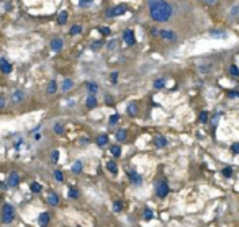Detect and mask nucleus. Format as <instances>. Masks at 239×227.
<instances>
[{
	"label": "nucleus",
	"instance_id": "1",
	"mask_svg": "<svg viewBox=\"0 0 239 227\" xmlns=\"http://www.w3.org/2000/svg\"><path fill=\"white\" fill-rule=\"evenodd\" d=\"M149 8H151V18L154 21H159V23L169 21L170 16H172V7L165 0H159L157 3L151 5Z\"/></svg>",
	"mask_w": 239,
	"mask_h": 227
},
{
	"label": "nucleus",
	"instance_id": "2",
	"mask_svg": "<svg viewBox=\"0 0 239 227\" xmlns=\"http://www.w3.org/2000/svg\"><path fill=\"white\" fill-rule=\"evenodd\" d=\"M15 217V209L10 203H5L3 204V209H2V222L3 224H10Z\"/></svg>",
	"mask_w": 239,
	"mask_h": 227
},
{
	"label": "nucleus",
	"instance_id": "3",
	"mask_svg": "<svg viewBox=\"0 0 239 227\" xmlns=\"http://www.w3.org/2000/svg\"><path fill=\"white\" fill-rule=\"evenodd\" d=\"M123 13H126V5H116V7H113L112 10L107 12V16L112 18V16H120Z\"/></svg>",
	"mask_w": 239,
	"mask_h": 227
},
{
	"label": "nucleus",
	"instance_id": "4",
	"mask_svg": "<svg viewBox=\"0 0 239 227\" xmlns=\"http://www.w3.org/2000/svg\"><path fill=\"white\" fill-rule=\"evenodd\" d=\"M123 39H125V43H126L128 46L136 44V36H134L133 30H125V33H123Z\"/></svg>",
	"mask_w": 239,
	"mask_h": 227
},
{
	"label": "nucleus",
	"instance_id": "5",
	"mask_svg": "<svg viewBox=\"0 0 239 227\" xmlns=\"http://www.w3.org/2000/svg\"><path fill=\"white\" fill-rule=\"evenodd\" d=\"M156 193H157V196H159V198H165V196L169 194V185H167L165 182H159Z\"/></svg>",
	"mask_w": 239,
	"mask_h": 227
},
{
	"label": "nucleus",
	"instance_id": "6",
	"mask_svg": "<svg viewBox=\"0 0 239 227\" xmlns=\"http://www.w3.org/2000/svg\"><path fill=\"white\" fill-rule=\"evenodd\" d=\"M159 36L165 41H175L177 39V35H175L174 31H167V30H161L159 31Z\"/></svg>",
	"mask_w": 239,
	"mask_h": 227
},
{
	"label": "nucleus",
	"instance_id": "7",
	"mask_svg": "<svg viewBox=\"0 0 239 227\" xmlns=\"http://www.w3.org/2000/svg\"><path fill=\"white\" fill-rule=\"evenodd\" d=\"M7 183H8V186H18V183H20V175L15 173V172H12L10 175H8Z\"/></svg>",
	"mask_w": 239,
	"mask_h": 227
},
{
	"label": "nucleus",
	"instance_id": "8",
	"mask_svg": "<svg viewBox=\"0 0 239 227\" xmlns=\"http://www.w3.org/2000/svg\"><path fill=\"white\" fill-rule=\"evenodd\" d=\"M49 221H51V216L48 214V212H41L39 217H38V222H39V226L46 227L48 224H49Z\"/></svg>",
	"mask_w": 239,
	"mask_h": 227
},
{
	"label": "nucleus",
	"instance_id": "9",
	"mask_svg": "<svg viewBox=\"0 0 239 227\" xmlns=\"http://www.w3.org/2000/svg\"><path fill=\"white\" fill-rule=\"evenodd\" d=\"M0 70L3 72V74H10L12 72V66L7 59H0Z\"/></svg>",
	"mask_w": 239,
	"mask_h": 227
},
{
	"label": "nucleus",
	"instance_id": "10",
	"mask_svg": "<svg viewBox=\"0 0 239 227\" xmlns=\"http://www.w3.org/2000/svg\"><path fill=\"white\" fill-rule=\"evenodd\" d=\"M128 175H129V178H131V182H133V183H136V185H141L142 178H141V175H139V173H136L134 170H133V172H129Z\"/></svg>",
	"mask_w": 239,
	"mask_h": 227
},
{
	"label": "nucleus",
	"instance_id": "11",
	"mask_svg": "<svg viewBox=\"0 0 239 227\" xmlns=\"http://www.w3.org/2000/svg\"><path fill=\"white\" fill-rule=\"evenodd\" d=\"M56 90H57L56 80H51L49 83H48V87H46V91H48V95H52V93H56Z\"/></svg>",
	"mask_w": 239,
	"mask_h": 227
},
{
	"label": "nucleus",
	"instance_id": "12",
	"mask_svg": "<svg viewBox=\"0 0 239 227\" xmlns=\"http://www.w3.org/2000/svg\"><path fill=\"white\" fill-rule=\"evenodd\" d=\"M107 170H108L110 173H113V175H115V173L118 172L116 162H115V160H108V162H107Z\"/></svg>",
	"mask_w": 239,
	"mask_h": 227
},
{
	"label": "nucleus",
	"instance_id": "13",
	"mask_svg": "<svg viewBox=\"0 0 239 227\" xmlns=\"http://www.w3.org/2000/svg\"><path fill=\"white\" fill-rule=\"evenodd\" d=\"M51 49L52 51H61L62 49V39H59V38L52 39L51 41Z\"/></svg>",
	"mask_w": 239,
	"mask_h": 227
},
{
	"label": "nucleus",
	"instance_id": "14",
	"mask_svg": "<svg viewBox=\"0 0 239 227\" xmlns=\"http://www.w3.org/2000/svg\"><path fill=\"white\" fill-rule=\"evenodd\" d=\"M154 144H156V147H165L167 146V139L164 136H157L154 139Z\"/></svg>",
	"mask_w": 239,
	"mask_h": 227
},
{
	"label": "nucleus",
	"instance_id": "15",
	"mask_svg": "<svg viewBox=\"0 0 239 227\" xmlns=\"http://www.w3.org/2000/svg\"><path fill=\"white\" fill-rule=\"evenodd\" d=\"M48 203H49L51 206H57V204H59V196H57L56 193H51V194L48 196Z\"/></svg>",
	"mask_w": 239,
	"mask_h": 227
},
{
	"label": "nucleus",
	"instance_id": "16",
	"mask_svg": "<svg viewBox=\"0 0 239 227\" xmlns=\"http://www.w3.org/2000/svg\"><path fill=\"white\" fill-rule=\"evenodd\" d=\"M72 87H74V82L71 80V79H66V80L62 82V87H61V90L62 91H69L72 88Z\"/></svg>",
	"mask_w": 239,
	"mask_h": 227
},
{
	"label": "nucleus",
	"instance_id": "17",
	"mask_svg": "<svg viewBox=\"0 0 239 227\" xmlns=\"http://www.w3.org/2000/svg\"><path fill=\"white\" fill-rule=\"evenodd\" d=\"M23 98H25V93L23 91H15L13 93V96H12V100H13V103H20V101H23Z\"/></svg>",
	"mask_w": 239,
	"mask_h": 227
},
{
	"label": "nucleus",
	"instance_id": "18",
	"mask_svg": "<svg viewBox=\"0 0 239 227\" xmlns=\"http://www.w3.org/2000/svg\"><path fill=\"white\" fill-rule=\"evenodd\" d=\"M107 144H108V136L107 134H102V136L97 137V146L103 147V146H107Z\"/></svg>",
	"mask_w": 239,
	"mask_h": 227
},
{
	"label": "nucleus",
	"instance_id": "19",
	"mask_svg": "<svg viewBox=\"0 0 239 227\" xmlns=\"http://www.w3.org/2000/svg\"><path fill=\"white\" fill-rule=\"evenodd\" d=\"M67 18H69L67 12H61V13H59V16H57V23H59V25H66Z\"/></svg>",
	"mask_w": 239,
	"mask_h": 227
},
{
	"label": "nucleus",
	"instance_id": "20",
	"mask_svg": "<svg viewBox=\"0 0 239 227\" xmlns=\"http://www.w3.org/2000/svg\"><path fill=\"white\" fill-rule=\"evenodd\" d=\"M85 105H87V108H93V106L97 105V98H95L93 95H89V96H87Z\"/></svg>",
	"mask_w": 239,
	"mask_h": 227
},
{
	"label": "nucleus",
	"instance_id": "21",
	"mask_svg": "<svg viewBox=\"0 0 239 227\" xmlns=\"http://www.w3.org/2000/svg\"><path fill=\"white\" fill-rule=\"evenodd\" d=\"M210 35L213 38H226V31H221V30H211Z\"/></svg>",
	"mask_w": 239,
	"mask_h": 227
},
{
	"label": "nucleus",
	"instance_id": "22",
	"mask_svg": "<svg viewBox=\"0 0 239 227\" xmlns=\"http://www.w3.org/2000/svg\"><path fill=\"white\" fill-rule=\"evenodd\" d=\"M87 88H89V91H90V95H93V93L98 91V85L93 83V82H87Z\"/></svg>",
	"mask_w": 239,
	"mask_h": 227
},
{
	"label": "nucleus",
	"instance_id": "23",
	"mask_svg": "<svg viewBox=\"0 0 239 227\" xmlns=\"http://www.w3.org/2000/svg\"><path fill=\"white\" fill-rule=\"evenodd\" d=\"M126 113L129 115V116H133V115H136L138 113V106H136V103H131V105H128V108H126Z\"/></svg>",
	"mask_w": 239,
	"mask_h": 227
},
{
	"label": "nucleus",
	"instance_id": "24",
	"mask_svg": "<svg viewBox=\"0 0 239 227\" xmlns=\"http://www.w3.org/2000/svg\"><path fill=\"white\" fill-rule=\"evenodd\" d=\"M72 172L74 173H80L82 172V162L80 160L74 162V165H72Z\"/></svg>",
	"mask_w": 239,
	"mask_h": 227
},
{
	"label": "nucleus",
	"instance_id": "25",
	"mask_svg": "<svg viewBox=\"0 0 239 227\" xmlns=\"http://www.w3.org/2000/svg\"><path fill=\"white\" fill-rule=\"evenodd\" d=\"M90 5H93V0H79V7L80 8H89Z\"/></svg>",
	"mask_w": 239,
	"mask_h": 227
},
{
	"label": "nucleus",
	"instance_id": "26",
	"mask_svg": "<svg viewBox=\"0 0 239 227\" xmlns=\"http://www.w3.org/2000/svg\"><path fill=\"white\" fill-rule=\"evenodd\" d=\"M126 136H128V132L125 131V129H120V131L116 132V139H118L120 142H123V141H125V139H126Z\"/></svg>",
	"mask_w": 239,
	"mask_h": 227
},
{
	"label": "nucleus",
	"instance_id": "27",
	"mask_svg": "<svg viewBox=\"0 0 239 227\" xmlns=\"http://www.w3.org/2000/svg\"><path fill=\"white\" fill-rule=\"evenodd\" d=\"M110 152H112V155H115V157H120V155H121V147H120V146H112V149H110Z\"/></svg>",
	"mask_w": 239,
	"mask_h": 227
},
{
	"label": "nucleus",
	"instance_id": "28",
	"mask_svg": "<svg viewBox=\"0 0 239 227\" xmlns=\"http://www.w3.org/2000/svg\"><path fill=\"white\" fill-rule=\"evenodd\" d=\"M69 198L77 199V198H79V190H77V188H74V186H71V188H69Z\"/></svg>",
	"mask_w": 239,
	"mask_h": 227
},
{
	"label": "nucleus",
	"instance_id": "29",
	"mask_svg": "<svg viewBox=\"0 0 239 227\" xmlns=\"http://www.w3.org/2000/svg\"><path fill=\"white\" fill-rule=\"evenodd\" d=\"M79 33H82V26H80V25H74V26L71 28V35L76 36V35H79Z\"/></svg>",
	"mask_w": 239,
	"mask_h": 227
},
{
	"label": "nucleus",
	"instance_id": "30",
	"mask_svg": "<svg viewBox=\"0 0 239 227\" xmlns=\"http://www.w3.org/2000/svg\"><path fill=\"white\" fill-rule=\"evenodd\" d=\"M113 211H115V212L123 211V203L121 201H115V203H113Z\"/></svg>",
	"mask_w": 239,
	"mask_h": 227
},
{
	"label": "nucleus",
	"instance_id": "31",
	"mask_svg": "<svg viewBox=\"0 0 239 227\" xmlns=\"http://www.w3.org/2000/svg\"><path fill=\"white\" fill-rule=\"evenodd\" d=\"M221 172H223V177L229 178L231 175H233V168H231V167H224V168L221 170Z\"/></svg>",
	"mask_w": 239,
	"mask_h": 227
},
{
	"label": "nucleus",
	"instance_id": "32",
	"mask_svg": "<svg viewBox=\"0 0 239 227\" xmlns=\"http://www.w3.org/2000/svg\"><path fill=\"white\" fill-rule=\"evenodd\" d=\"M30 188H31V191H33V193H41V190H43L39 183H31Z\"/></svg>",
	"mask_w": 239,
	"mask_h": 227
},
{
	"label": "nucleus",
	"instance_id": "33",
	"mask_svg": "<svg viewBox=\"0 0 239 227\" xmlns=\"http://www.w3.org/2000/svg\"><path fill=\"white\" fill-rule=\"evenodd\" d=\"M54 132H56V134H62V132H64V126H62L61 123H56V124H54Z\"/></svg>",
	"mask_w": 239,
	"mask_h": 227
},
{
	"label": "nucleus",
	"instance_id": "34",
	"mask_svg": "<svg viewBox=\"0 0 239 227\" xmlns=\"http://www.w3.org/2000/svg\"><path fill=\"white\" fill-rule=\"evenodd\" d=\"M57 160H59V150H57V149H54V150L51 152V162H54V163H56Z\"/></svg>",
	"mask_w": 239,
	"mask_h": 227
},
{
	"label": "nucleus",
	"instance_id": "35",
	"mask_svg": "<svg viewBox=\"0 0 239 227\" xmlns=\"http://www.w3.org/2000/svg\"><path fill=\"white\" fill-rule=\"evenodd\" d=\"M164 85H165V79H157V80L154 82V87L156 88H162Z\"/></svg>",
	"mask_w": 239,
	"mask_h": 227
},
{
	"label": "nucleus",
	"instance_id": "36",
	"mask_svg": "<svg viewBox=\"0 0 239 227\" xmlns=\"http://www.w3.org/2000/svg\"><path fill=\"white\" fill-rule=\"evenodd\" d=\"M208 121V111H202L200 113V123H206Z\"/></svg>",
	"mask_w": 239,
	"mask_h": 227
},
{
	"label": "nucleus",
	"instance_id": "37",
	"mask_svg": "<svg viewBox=\"0 0 239 227\" xmlns=\"http://www.w3.org/2000/svg\"><path fill=\"white\" fill-rule=\"evenodd\" d=\"M115 47H116V41H115V39H112V41H110V43L107 44V49H108V51H113Z\"/></svg>",
	"mask_w": 239,
	"mask_h": 227
},
{
	"label": "nucleus",
	"instance_id": "38",
	"mask_svg": "<svg viewBox=\"0 0 239 227\" xmlns=\"http://www.w3.org/2000/svg\"><path fill=\"white\" fill-rule=\"evenodd\" d=\"M118 119H120V115H112L110 116V124H116Z\"/></svg>",
	"mask_w": 239,
	"mask_h": 227
},
{
	"label": "nucleus",
	"instance_id": "39",
	"mask_svg": "<svg viewBox=\"0 0 239 227\" xmlns=\"http://www.w3.org/2000/svg\"><path fill=\"white\" fill-rule=\"evenodd\" d=\"M153 211L151 209H144V219H153Z\"/></svg>",
	"mask_w": 239,
	"mask_h": 227
},
{
	"label": "nucleus",
	"instance_id": "40",
	"mask_svg": "<svg viewBox=\"0 0 239 227\" xmlns=\"http://www.w3.org/2000/svg\"><path fill=\"white\" fill-rule=\"evenodd\" d=\"M102 46H103L102 41H97V43H93V44H92V51H97L98 47H102Z\"/></svg>",
	"mask_w": 239,
	"mask_h": 227
},
{
	"label": "nucleus",
	"instance_id": "41",
	"mask_svg": "<svg viewBox=\"0 0 239 227\" xmlns=\"http://www.w3.org/2000/svg\"><path fill=\"white\" fill-rule=\"evenodd\" d=\"M229 72H231L233 75H239V69H238L236 66H231V67H229Z\"/></svg>",
	"mask_w": 239,
	"mask_h": 227
},
{
	"label": "nucleus",
	"instance_id": "42",
	"mask_svg": "<svg viewBox=\"0 0 239 227\" xmlns=\"http://www.w3.org/2000/svg\"><path fill=\"white\" fill-rule=\"evenodd\" d=\"M54 178H56L57 182H62V180H64V177H62V173L59 172V170H57V172H54Z\"/></svg>",
	"mask_w": 239,
	"mask_h": 227
},
{
	"label": "nucleus",
	"instance_id": "43",
	"mask_svg": "<svg viewBox=\"0 0 239 227\" xmlns=\"http://www.w3.org/2000/svg\"><path fill=\"white\" fill-rule=\"evenodd\" d=\"M98 31H100V33H102V35H110V28H105V26H102V28H100V30H98Z\"/></svg>",
	"mask_w": 239,
	"mask_h": 227
},
{
	"label": "nucleus",
	"instance_id": "44",
	"mask_svg": "<svg viewBox=\"0 0 239 227\" xmlns=\"http://www.w3.org/2000/svg\"><path fill=\"white\" fill-rule=\"evenodd\" d=\"M231 150H233L234 154H239V144H233V146H231Z\"/></svg>",
	"mask_w": 239,
	"mask_h": 227
},
{
	"label": "nucleus",
	"instance_id": "45",
	"mask_svg": "<svg viewBox=\"0 0 239 227\" xmlns=\"http://www.w3.org/2000/svg\"><path fill=\"white\" fill-rule=\"evenodd\" d=\"M116 80H118V72H113L112 74V82L113 83H116Z\"/></svg>",
	"mask_w": 239,
	"mask_h": 227
},
{
	"label": "nucleus",
	"instance_id": "46",
	"mask_svg": "<svg viewBox=\"0 0 239 227\" xmlns=\"http://www.w3.org/2000/svg\"><path fill=\"white\" fill-rule=\"evenodd\" d=\"M3 106H5V98L0 96V108H3Z\"/></svg>",
	"mask_w": 239,
	"mask_h": 227
},
{
	"label": "nucleus",
	"instance_id": "47",
	"mask_svg": "<svg viewBox=\"0 0 239 227\" xmlns=\"http://www.w3.org/2000/svg\"><path fill=\"white\" fill-rule=\"evenodd\" d=\"M205 2H206V5H214L218 0H205Z\"/></svg>",
	"mask_w": 239,
	"mask_h": 227
},
{
	"label": "nucleus",
	"instance_id": "48",
	"mask_svg": "<svg viewBox=\"0 0 239 227\" xmlns=\"http://www.w3.org/2000/svg\"><path fill=\"white\" fill-rule=\"evenodd\" d=\"M229 96H231V98H236V96H239V93H236V91H229Z\"/></svg>",
	"mask_w": 239,
	"mask_h": 227
},
{
	"label": "nucleus",
	"instance_id": "49",
	"mask_svg": "<svg viewBox=\"0 0 239 227\" xmlns=\"http://www.w3.org/2000/svg\"><path fill=\"white\" fill-rule=\"evenodd\" d=\"M0 186H2V190H7V188H8V183H0Z\"/></svg>",
	"mask_w": 239,
	"mask_h": 227
},
{
	"label": "nucleus",
	"instance_id": "50",
	"mask_svg": "<svg viewBox=\"0 0 239 227\" xmlns=\"http://www.w3.org/2000/svg\"><path fill=\"white\" fill-rule=\"evenodd\" d=\"M218 119H219V115H218V116H214V118H213V124H214V126L218 124Z\"/></svg>",
	"mask_w": 239,
	"mask_h": 227
},
{
	"label": "nucleus",
	"instance_id": "51",
	"mask_svg": "<svg viewBox=\"0 0 239 227\" xmlns=\"http://www.w3.org/2000/svg\"><path fill=\"white\" fill-rule=\"evenodd\" d=\"M157 2H159V0H148L149 7H151V5H154V3H157Z\"/></svg>",
	"mask_w": 239,
	"mask_h": 227
},
{
	"label": "nucleus",
	"instance_id": "52",
	"mask_svg": "<svg viewBox=\"0 0 239 227\" xmlns=\"http://www.w3.org/2000/svg\"><path fill=\"white\" fill-rule=\"evenodd\" d=\"M0 201H2V196H0Z\"/></svg>",
	"mask_w": 239,
	"mask_h": 227
}]
</instances>
